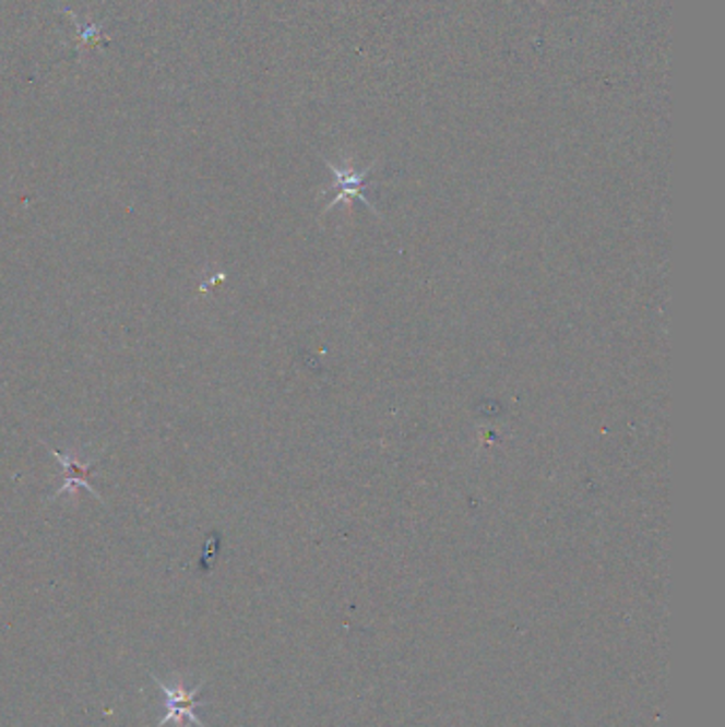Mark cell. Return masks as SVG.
Listing matches in <instances>:
<instances>
[{
	"label": "cell",
	"mask_w": 725,
	"mask_h": 727,
	"mask_svg": "<svg viewBox=\"0 0 725 727\" xmlns=\"http://www.w3.org/2000/svg\"><path fill=\"white\" fill-rule=\"evenodd\" d=\"M154 683L161 687L164 700H166V715L156 727H164L166 724H175L179 727L183 724H192V726L204 727L201 719L197 717V708L202 704L197 695L202 689V683L194 689H186L183 686H164L158 679H154Z\"/></svg>",
	"instance_id": "cell-1"
},
{
	"label": "cell",
	"mask_w": 725,
	"mask_h": 727,
	"mask_svg": "<svg viewBox=\"0 0 725 727\" xmlns=\"http://www.w3.org/2000/svg\"><path fill=\"white\" fill-rule=\"evenodd\" d=\"M49 453L51 455H56L58 460H60V464L64 466V477H62V487L54 493V498H58V496H62V493H67V491H75L78 487H83V489H87L90 493H94L96 498H98V493L94 491V487L90 485V475L96 470V466H94V462H80L75 455H62L60 451H56V449H49Z\"/></svg>",
	"instance_id": "cell-2"
}]
</instances>
